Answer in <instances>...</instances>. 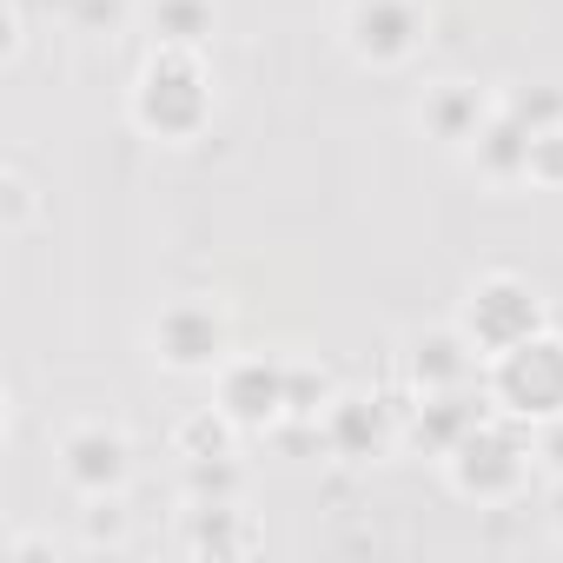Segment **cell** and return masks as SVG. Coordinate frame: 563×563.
Listing matches in <instances>:
<instances>
[{
    "label": "cell",
    "instance_id": "cell-1",
    "mask_svg": "<svg viewBox=\"0 0 563 563\" xmlns=\"http://www.w3.org/2000/svg\"><path fill=\"white\" fill-rule=\"evenodd\" d=\"M133 120L166 133V140L199 133V120H206V74H199L192 47H159L146 60V74L133 87Z\"/></svg>",
    "mask_w": 563,
    "mask_h": 563
},
{
    "label": "cell",
    "instance_id": "cell-2",
    "mask_svg": "<svg viewBox=\"0 0 563 563\" xmlns=\"http://www.w3.org/2000/svg\"><path fill=\"white\" fill-rule=\"evenodd\" d=\"M490 398L510 418H563V339L530 332L523 345L490 358Z\"/></svg>",
    "mask_w": 563,
    "mask_h": 563
},
{
    "label": "cell",
    "instance_id": "cell-3",
    "mask_svg": "<svg viewBox=\"0 0 563 563\" xmlns=\"http://www.w3.org/2000/svg\"><path fill=\"white\" fill-rule=\"evenodd\" d=\"M530 332H543V306H537V292L530 286H517V278H484V286L471 292V306H464V339L477 345V352H510V345H523Z\"/></svg>",
    "mask_w": 563,
    "mask_h": 563
},
{
    "label": "cell",
    "instance_id": "cell-4",
    "mask_svg": "<svg viewBox=\"0 0 563 563\" xmlns=\"http://www.w3.org/2000/svg\"><path fill=\"white\" fill-rule=\"evenodd\" d=\"M523 457H530V444H523L517 431L477 424V431L451 451V477H457L464 497H510V490L523 484Z\"/></svg>",
    "mask_w": 563,
    "mask_h": 563
},
{
    "label": "cell",
    "instance_id": "cell-5",
    "mask_svg": "<svg viewBox=\"0 0 563 563\" xmlns=\"http://www.w3.org/2000/svg\"><path fill=\"white\" fill-rule=\"evenodd\" d=\"M153 345H159V358L173 372H212L225 358V319L212 306H199V299H179V306L159 312Z\"/></svg>",
    "mask_w": 563,
    "mask_h": 563
},
{
    "label": "cell",
    "instance_id": "cell-6",
    "mask_svg": "<svg viewBox=\"0 0 563 563\" xmlns=\"http://www.w3.org/2000/svg\"><path fill=\"white\" fill-rule=\"evenodd\" d=\"M219 411L239 431H265L286 418V365H265V358H239L219 378Z\"/></svg>",
    "mask_w": 563,
    "mask_h": 563
},
{
    "label": "cell",
    "instance_id": "cell-7",
    "mask_svg": "<svg viewBox=\"0 0 563 563\" xmlns=\"http://www.w3.org/2000/svg\"><path fill=\"white\" fill-rule=\"evenodd\" d=\"M352 47L365 60H405L424 34V14H418V0H352V21H345Z\"/></svg>",
    "mask_w": 563,
    "mask_h": 563
},
{
    "label": "cell",
    "instance_id": "cell-8",
    "mask_svg": "<svg viewBox=\"0 0 563 563\" xmlns=\"http://www.w3.org/2000/svg\"><path fill=\"white\" fill-rule=\"evenodd\" d=\"M60 471H67L74 490L113 497L120 477H126V438L107 431V424H80V431H67V444H60Z\"/></svg>",
    "mask_w": 563,
    "mask_h": 563
},
{
    "label": "cell",
    "instance_id": "cell-9",
    "mask_svg": "<svg viewBox=\"0 0 563 563\" xmlns=\"http://www.w3.org/2000/svg\"><path fill=\"white\" fill-rule=\"evenodd\" d=\"M530 126L510 113V107H497L484 126H477V166L490 173V179H530Z\"/></svg>",
    "mask_w": 563,
    "mask_h": 563
},
{
    "label": "cell",
    "instance_id": "cell-10",
    "mask_svg": "<svg viewBox=\"0 0 563 563\" xmlns=\"http://www.w3.org/2000/svg\"><path fill=\"white\" fill-rule=\"evenodd\" d=\"M325 444L339 457H372L385 444V405L378 398H332L325 405Z\"/></svg>",
    "mask_w": 563,
    "mask_h": 563
},
{
    "label": "cell",
    "instance_id": "cell-11",
    "mask_svg": "<svg viewBox=\"0 0 563 563\" xmlns=\"http://www.w3.org/2000/svg\"><path fill=\"white\" fill-rule=\"evenodd\" d=\"M471 352H477V345H471L464 332H431V339L411 345V378H418L424 391H451V385H464Z\"/></svg>",
    "mask_w": 563,
    "mask_h": 563
},
{
    "label": "cell",
    "instance_id": "cell-12",
    "mask_svg": "<svg viewBox=\"0 0 563 563\" xmlns=\"http://www.w3.org/2000/svg\"><path fill=\"white\" fill-rule=\"evenodd\" d=\"M477 424H484V411L451 385V391H431V398H424V411H418V444H431V451H457Z\"/></svg>",
    "mask_w": 563,
    "mask_h": 563
},
{
    "label": "cell",
    "instance_id": "cell-13",
    "mask_svg": "<svg viewBox=\"0 0 563 563\" xmlns=\"http://www.w3.org/2000/svg\"><path fill=\"white\" fill-rule=\"evenodd\" d=\"M484 120H490V113H484L477 87H438V93L424 100V126H431L438 140H477Z\"/></svg>",
    "mask_w": 563,
    "mask_h": 563
},
{
    "label": "cell",
    "instance_id": "cell-14",
    "mask_svg": "<svg viewBox=\"0 0 563 563\" xmlns=\"http://www.w3.org/2000/svg\"><path fill=\"white\" fill-rule=\"evenodd\" d=\"M159 47H199L212 34V0H153Z\"/></svg>",
    "mask_w": 563,
    "mask_h": 563
},
{
    "label": "cell",
    "instance_id": "cell-15",
    "mask_svg": "<svg viewBox=\"0 0 563 563\" xmlns=\"http://www.w3.org/2000/svg\"><path fill=\"white\" fill-rule=\"evenodd\" d=\"M186 543H192V550H252V530L232 523V504H199Z\"/></svg>",
    "mask_w": 563,
    "mask_h": 563
},
{
    "label": "cell",
    "instance_id": "cell-16",
    "mask_svg": "<svg viewBox=\"0 0 563 563\" xmlns=\"http://www.w3.org/2000/svg\"><path fill=\"white\" fill-rule=\"evenodd\" d=\"M225 444H232V418L212 405L179 424V457H225Z\"/></svg>",
    "mask_w": 563,
    "mask_h": 563
},
{
    "label": "cell",
    "instance_id": "cell-17",
    "mask_svg": "<svg viewBox=\"0 0 563 563\" xmlns=\"http://www.w3.org/2000/svg\"><path fill=\"white\" fill-rule=\"evenodd\" d=\"M186 490H192L199 504H232L239 464H232V457H186Z\"/></svg>",
    "mask_w": 563,
    "mask_h": 563
},
{
    "label": "cell",
    "instance_id": "cell-18",
    "mask_svg": "<svg viewBox=\"0 0 563 563\" xmlns=\"http://www.w3.org/2000/svg\"><path fill=\"white\" fill-rule=\"evenodd\" d=\"M325 411V378L312 365H286V418H319Z\"/></svg>",
    "mask_w": 563,
    "mask_h": 563
},
{
    "label": "cell",
    "instance_id": "cell-19",
    "mask_svg": "<svg viewBox=\"0 0 563 563\" xmlns=\"http://www.w3.org/2000/svg\"><path fill=\"white\" fill-rule=\"evenodd\" d=\"M510 113H517L530 133H550V126H563V93H556V87H530V93L510 100Z\"/></svg>",
    "mask_w": 563,
    "mask_h": 563
},
{
    "label": "cell",
    "instance_id": "cell-20",
    "mask_svg": "<svg viewBox=\"0 0 563 563\" xmlns=\"http://www.w3.org/2000/svg\"><path fill=\"white\" fill-rule=\"evenodd\" d=\"M530 179L537 186H563V126H550V133L530 140Z\"/></svg>",
    "mask_w": 563,
    "mask_h": 563
},
{
    "label": "cell",
    "instance_id": "cell-21",
    "mask_svg": "<svg viewBox=\"0 0 563 563\" xmlns=\"http://www.w3.org/2000/svg\"><path fill=\"white\" fill-rule=\"evenodd\" d=\"M120 14H126V0H67V21L74 27H120Z\"/></svg>",
    "mask_w": 563,
    "mask_h": 563
},
{
    "label": "cell",
    "instance_id": "cell-22",
    "mask_svg": "<svg viewBox=\"0 0 563 563\" xmlns=\"http://www.w3.org/2000/svg\"><path fill=\"white\" fill-rule=\"evenodd\" d=\"M537 457H543V464L563 477V418H550V424H543V438H537Z\"/></svg>",
    "mask_w": 563,
    "mask_h": 563
},
{
    "label": "cell",
    "instance_id": "cell-23",
    "mask_svg": "<svg viewBox=\"0 0 563 563\" xmlns=\"http://www.w3.org/2000/svg\"><path fill=\"white\" fill-rule=\"evenodd\" d=\"M550 523L563 530V477H556V490H550Z\"/></svg>",
    "mask_w": 563,
    "mask_h": 563
}]
</instances>
